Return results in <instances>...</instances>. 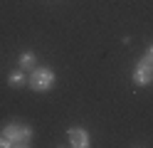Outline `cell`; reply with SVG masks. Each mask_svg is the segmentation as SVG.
Here are the masks:
<instances>
[{
    "instance_id": "6da1fadb",
    "label": "cell",
    "mask_w": 153,
    "mask_h": 148,
    "mask_svg": "<svg viewBox=\"0 0 153 148\" xmlns=\"http://www.w3.org/2000/svg\"><path fill=\"white\" fill-rule=\"evenodd\" d=\"M3 136L17 148H27L32 143V128L25 126V123H7L3 128Z\"/></svg>"
},
{
    "instance_id": "8992f818",
    "label": "cell",
    "mask_w": 153,
    "mask_h": 148,
    "mask_svg": "<svg viewBox=\"0 0 153 148\" xmlns=\"http://www.w3.org/2000/svg\"><path fill=\"white\" fill-rule=\"evenodd\" d=\"M7 82H10V86H13V89H20V86H25V74L13 72L10 77H7Z\"/></svg>"
},
{
    "instance_id": "277c9868",
    "label": "cell",
    "mask_w": 153,
    "mask_h": 148,
    "mask_svg": "<svg viewBox=\"0 0 153 148\" xmlns=\"http://www.w3.org/2000/svg\"><path fill=\"white\" fill-rule=\"evenodd\" d=\"M67 138H69L72 148H87L89 146V133L84 131V128H69V131H67Z\"/></svg>"
},
{
    "instance_id": "5b68a950",
    "label": "cell",
    "mask_w": 153,
    "mask_h": 148,
    "mask_svg": "<svg viewBox=\"0 0 153 148\" xmlns=\"http://www.w3.org/2000/svg\"><path fill=\"white\" fill-rule=\"evenodd\" d=\"M35 62H37V57H35L32 52H22V54H20V64H22L25 69H35Z\"/></svg>"
},
{
    "instance_id": "3957f363",
    "label": "cell",
    "mask_w": 153,
    "mask_h": 148,
    "mask_svg": "<svg viewBox=\"0 0 153 148\" xmlns=\"http://www.w3.org/2000/svg\"><path fill=\"white\" fill-rule=\"evenodd\" d=\"M133 82H136L138 86H148V84H153V64L146 62V59H138L136 69H133Z\"/></svg>"
},
{
    "instance_id": "7a4b0ae2",
    "label": "cell",
    "mask_w": 153,
    "mask_h": 148,
    "mask_svg": "<svg viewBox=\"0 0 153 148\" xmlns=\"http://www.w3.org/2000/svg\"><path fill=\"white\" fill-rule=\"evenodd\" d=\"M27 82H30L32 91L45 94V91H50L52 84H54V72H52L50 67H37V69H32V74H30Z\"/></svg>"
},
{
    "instance_id": "52a82bcc",
    "label": "cell",
    "mask_w": 153,
    "mask_h": 148,
    "mask_svg": "<svg viewBox=\"0 0 153 148\" xmlns=\"http://www.w3.org/2000/svg\"><path fill=\"white\" fill-rule=\"evenodd\" d=\"M141 59H146V62H151V64H153V45L146 49V52H143V57H141Z\"/></svg>"
},
{
    "instance_id": "ba28073f",
    "label": "cell",
    "mask_w": 153,
    "mask_h": 148,
    "mask_svg": "<svg viewBox=\"0 0 153 148\" xmlns=\"http://www.w3.org/2000/svg\"><path fill=\"white\" fill-rule=\"evenodd\" d=\"M10 146H13V143H10V141H7V138H5L3 133H0V148H10Z\"/></svg>"
}]
</instances>
